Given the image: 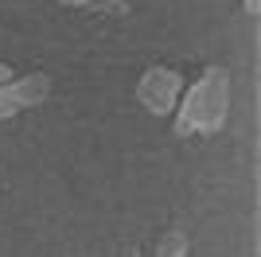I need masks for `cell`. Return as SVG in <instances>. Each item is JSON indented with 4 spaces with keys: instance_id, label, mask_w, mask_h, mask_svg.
I'll list each match as a JSON object with an SVG mask.
<instances>
[{
    "instance_id": "5",
    "label": "cell",
    "mask_w": 261,
    "mask_h": 257,
    "mask_svg": "<svg viewBox=\"0 0 261 257\" xmlns=\"http://www.w3.org/2000/svg\"><path fill=\"white\" fill-rule=\"evenodd\" d=\"M66 8H90V12H125V0H63Z\"/></svg>"
},
{
    "instance_id": "8",
    "label": "cell",
    "mask_w": 261,
    "mask_h": 257,
    "mask_svg": "<svg viewBox=\"0 0 261 257\" xmlns=\"http://www.w3.org/2000/svg\"><path fill=\"white\" fill-rule=\"evenodd\" d=\"M125 257H141V253H137V249H129V253H125Z\"/></svg>"
},
{
    "instance_id": "2",
    "label": "cell",
    "mask_w": 261,
    "mask_h": 257,
    "mask_svg": "<svg viewBox=\"0 0 261 257\" xmlns=\"http://www.w3.org/2000/svg\"><path fill=\"white\" fill-rule=\"evenodd\" d=\"M179 90H184V78L172 66H148L137 82V101H141L152 117H168L175 106H179Z\"/></svg>"
},
{
    "instance_id": "7",
    "label": "cell",
    "mask_w": 261,
    "mask_h": 257,
    "mask_svg": "<svg viewBox=\"0 0 261 257\" xmlns=\"http://www.w3.org/2000/svg\"><path fill=\"white\" fill-rule=\"evenodd\" d=\"M257 8H261V0H246V12H250V16H253Z\"/></svg>"
},
{
    "instance_id": "1",
    "label": "cell",
    "mask_w": 261,
    "mask_h": 257,
    "mask_svg": "<svg viewBox=\"0 0 261 257\" xmlns=\"http://www.w3.org/2000/svg\"><path fill=\"white\" fill-rule=\"evenodd\" d=\"M175 137H215L226 125L230 113V70L226 66H207L195 82L187 86L184 106H175Z\"/></svg>"
},
{
    "instance_id": "4",
    "label": "cell",
    "mask_w": 261,
    "mask_h": 257,
    "mask_svg": "<svg viewBox=\"0 0 261 257\" xmlns=\"http://www.w3.org/2000/svg\"><path fill=\"white\" fill-rule=\"evenodd\" d=\"M156 257H187V234L184 230H168L156 246Z\"/></svg>"
},
{
    "instance_id": "6",
    "label": "cell",
    "mask_w": 261,
    "mask_h": 257,
    "mask_svg": "<svg viewBox=\"0 0 261 257\" xmlns=\"http://www.w3.org/2000/svg\"><path fill=\"white\" fill-rule=\"evenodd\" d=\"M12 78H16V74H12V66H4V63H0V86H8Z\"/></svg>"
},
{
    "instance_id": "3",
    "label": "cell",
    "mask_w": 261,
    "mask_h": 257,
    "mask_svg": "<svg viewBox=\"0 0 261 257\" xmlns=\"http://www.w3.org/2000/svg\"><path fill=\"white\" fill-rule=\"evenodd\" d=\"M47 94H51V78H47V74H23V78H12L8 86H0V121L16 117L20 109L43 106Z\"/></svg>"
}]
</instances>
